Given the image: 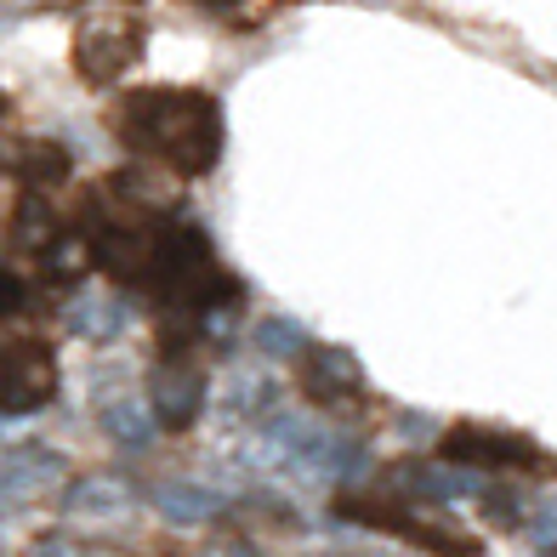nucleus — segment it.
Returning a JSON list of instances; mask_svg holds the SVG:
<instances>
[{
  "label": "nucleus",
  "mask_w": 557,
  "mask_h": 557,
  "mask_svg": "<svg viewBox=\"0 0 557 557\" xmlns=\"http://www.w3.org/2000/svg\"><path fill=\"white\" fill-rule=\"evenodd\" d=\"M91 262L103 268V273H114V278H143V268H148V239L132 234V227H109V234L91 245Z\"/></svg>",
  "instance_id": "nucleus-12"
},
{
  "label": "nucleus",
  "mask_w": 557,
  "mask_h": 557,
  "mask_svg": "<svg viewBox=\"0 0 557 557\" xmlns=\"http://www.w3.org/2000/svg\"><path fill=\"white\" fill-rule=\"evenodd\" d=\"M336 512H342L347 523L382 529V535L410 541V546L433 552V557H478V541H472V535H461V529H449V523H433V518H421V512H404V506H387V500H359V495H347Z\"/></svg>",
  "instance_id": "nucleus-3"
},
{
  "label": "nucleus",
  "mask_w": 557,
  "mask_h": 557,
  "mask_svg": "<svg viewBox=\"0 0 557 557\" xmlns=\"http://www.w3.org/2000/svg\"><path fill=\"white\" fill-rule=\"evenodd\" d=\"M23 557H74V546L69 541H40V546H29Z\"/></svg>",
  "instance_id": "nucleus-22"
},
{
  "label": "nucleus",
  "mask_w": 557,
  "mask_h": 557,
  "mask_svg": "<svg viewBox=\"0 0 557 557\" xmlns=\"http://www.w3.org/2000/svg\"><path fill=\"white\" fill-rule=\"evenodd\" d=\"M58 472H63V455H58V449L29 444V449H17L12 461L0 467V484H7V490H46Z\"/></svg>",
  "instance_id": "nucleus-15"
},
{
  "label": "nucleus",
  "mask_w": 557,
  "mask_h": 557,
  "mask_svg": "<svg viewBox=\"0 0 557 557\" xmlns=\"http://www.w3.org/2000/svg\"><path fill=\"white\" fill-rule=\"evenodd\" d=\"M97 426H103L120 449H148L154 444V416H148V404H137L132 393H103L97 398Z\"/></svg>",
  "instance_id": "nucleus-10"
},
{
  "label": "nucleus",
  "mask_w": 557,
  "mask_h": 557,
  "mask_svg": "<svg viewBox=\"0 0 557 557\" xmlns=\"http://www.w3.org/2000/svg\"><path fill=\"white\" fill-rule=\"evenodd\" d=\"M23 301H29L23 278H17L12 268H0V319H7V313H23Z\"/></svg>",
  "instance_id": "nucleus-20"
},
{
  "label": "nucleus",
  "mask_w": 557,
  "mask_h": 557,
  "mask_svg": "<svg viewBox=\"0 0 557 557\" xmlns=\"http://www.w3.org/2000/svg\"><path fill=\"white\" fill-rule=\"evenodd\" d=\"M257 347L268 352V359H301V352H308V331L285 313H268L257 324Z\"/></svg>",
  "instance_id": "nucleus-16"
},
{
  "label": "nucleus",
  "mask_w": 557,
  "mask_h": 557,
  "mask_svg": "<svg viewBox=\"0 0 557 557\" xmlns=\"http://www.w3.org/2000/svg\"><path fill=\"white\" fill-rule=\"evenodd\" d=\"M7 165H12L29 188H40V183H63V176H69V154H63L58 143H17L12 154H7Z\"/></svg>",
  "instance_id": "nucleus-14"
},
{
  "label": "nucleus",
  "mask_w": 557,
  "mask_h": 557,
  "mask_svg": "<svg viewBox=\"0 0 557 557\" xmlns=\"http://www.w3.org/2000/svg\"><path fill=\"white\" fill-rule=\"evenodd\" d=\"M63 506L74 518H120V512H132V490L120 478H86V484H74L63 495Z\"/></svg>",
  "instance_id": "nucleus-13"
},
{
  "label": "nucleus",
  "mask_w": 557,
  "mask_h": 557,
  "mask_svg": "<svg viewBox=\"0 0 557 557\" xmlns=\"http://www.w3.org/2000/svg\"><path fill=\"white\" fill-rule=\"evenodd\" d=\"M154 512L165 518V523H211L216 512H222V500L206 490V484H188V478H171V484H160L154 490Z\"/></svg>",
  "instance_id": "nucleus-11"
},
{
  "label": "nucleus",
  "mask_w": 557,
  "mask_h": 557,
  "mask_svg": "<svg viewBox=\"0 0 557 557\" xmlns=\"http://www.w3.org/2000/svg\"><path fill=\"white\" fill-rule=\"evenodd\" d=\"M58 393V359L46 342L0 347V416H35Z\"/></svg>",
  "instance_id": "nucleus-4"
},
{
  "label": "nucleus",
  "mask_w": 557,
  "mask_h": 557,
  "mask_svg": "<svg viewBox=\"0 0 557 557\" xmlns=\"http://www.w3.org/2000/svg\"><path fill=\"white\" fill-rule=\"evenodd\" d=\"M257 410H273V387L239 375V382H234V398H227V416H257Z\"/></svg>",
  "instance_id": "nucleus-19"
},
{
  "label": "nucleus",
  "mask_w": 557,
  "mask_h": 557,
  "mask_svg": "<svg viewBox=\"0 0 557 557\" xmlns=\"http://www.w3.org/2000/svg\"><path fill=\"white\" fill-rule=\"evenodd\" d=\"M455 472H500V467H541V444L523 433H495V426H455L438 444Z\"/></svg>",
  "instance_id": "nucleus-6"
},
{
  "label": "nucleus",
  "mask_w": 557,
  "mask_h": 557,
  "mask_svg": "<svg viewBox=\"0 0 557 557\" xmlns=\"http://www.w3.org/2000/svg\"><path fill=\"white\" fill-rule=\"evenodd\" d=\"M484 506H490V523H500V529L518 523V500H512V495H490Z\"/></svg>",
  "instance_id": "nucleus-21"
},
{
  "label": "nucleus",
  "mask_w": 557,
  "mask_h": 557,
  "mask_svg": "<svg viewBox=\"0 0 557 557\" xmlns=\"http://www.w3.org/2000/svg\"><path fill=\"white\" fill-rule=\"evenodd\" d=\"M301 387L319 404H359L364 398V370L352 364L347 347H308L301 352Z\"/></svg>",
  "instance_id": "nucleus-7"
},
{
  "label": "nucleus",
  "mask_w": 557,
  "mask_h": 557,
  "mask_svg": "<svg viewBox=\"0 0 557 557\" xmlns=\"http://www.w3.org/2000/svg\"><path fill=\"white\" fill-rule=\"evenodd\" d=\"M143 285L171 308H216V301H239V278L222 273L211 257V239L188 222H165L148 239V268Z\"/></svg>",
  "instance_id": "nucleus-2"
},
{
  "label": "nucleus",
  "mask_w": 557,
  "mask_h": 557,
  "mask_svg": "<svg viewBox=\"0 0 557 557\" xmlns=\"http://www.w3.org/2000/svg\"><path fill=\"white\" fill-rule=\"evenodd\" d=\"M12 234H17V245H40V239H52V211H46V194H23Z\"/></svg>",
  "instance_id": "nucleus-18"
},
{
  "label": "nucleus",
  "mask_w": 557,
  "mask_h": 557,
  "mask_svg": "<svg viewBox=\"0 0 557 557\" xmlns=\"http://www.w3.org/2000/svg\"><path fill=\"white\" fill-rule=\"evenodd\" d=\"M81 268H91V239H81V234L46 239V273L52 278H74Z\"/></svg>",
  "instance_id": "nucleus-17"
},
{
  "label": "nucleus",
  "mask_w": 557,
  "mask_h": 557,
  "mask_svg": "<svg viewBox=\"0 0 557 557\" xmlns=\"http://www.w3.org/2000/svg\"><path fill=\"white\" fill-rule=\"evenodd\" d=\"M137 52H143V29H137V17H120V12L91 17L86 29L74 35V69H81V81H91V86L120 81Z\"/></svg>",
  "instance_id": "nucleus-5"
},
{
  "label": "nucleus",
  "mask_w": 557,
  "mask_h": 557,
  "mask_svg": "<svg viewBox=\"0 0 557 557\" xmlns=\"http://www.w3.org/2000/svg\"><path fill=\"white\" fill-rule=\"evenodd\" d=\"M120 137L137 154H154L188 176H206L222 154V109L211 91H183V86L137 91L120 109Z\"/></svg>",
  "instance_id": "nucleus-1"
},
{
  "label": "nucleus",
  "mask_w": 557,
  "mask_h": 557,
  "mask_svg": "<svg viewBox=\"0 0 557 557\" xmlns=\"http://www.w3.org/2000/svg\"><path fill=\"white\" fill-rule=\"evenodd\" d=\"M63 324L74 336H86V342H114L125 324H132V308H125L120 296H109V290H86V296L69 301Z\"/></svg>",
  "instance_id": "nucleus-9"
},
{
  "label": "nucleus",
  "mask_w": 557,
  "mask_h": 557,
  "mask_svg": "<svg viewBox=\"0 0 557 557\" xmlns=\"http://www.w3.org/2000/svg\"><path fill=\"white\" fill-rule=\"evenodd\" d=\"M206 410V375L188 364H165L154 375V393H148V416L154 426H194Z\"/></svg>",
  "instance_id": "nucleus-8"
}]
</instances>
